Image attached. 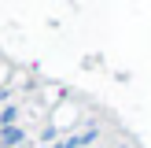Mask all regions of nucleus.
<instances>
[{"label":"nucleus","instance_id":"obj_1","mask_svg":"<svg viewBox=\"0 0 151 148\" xmlns=\"http://www.w3.org/2000/svg\"><path fill=\"white\" fill-rule=\"evenodd\" d=\"M26 141V133L19 130V126H7V130H0V144L4 148H15V144H22Z\"/></svg>","mask_w":151,"mask_h":148}]
</instances>
